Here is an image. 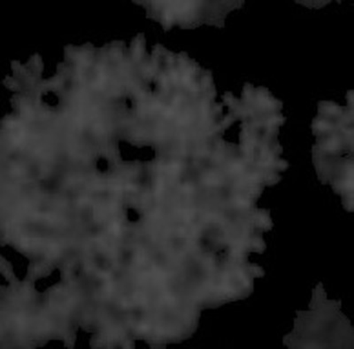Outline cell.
<instances>
[{
	"label": "cell",
	"instance_id": "1",
	"mask_svg": "<svg viewBox=\"0 0 354 349\" xmlns=\"http://www.w3.org/2000/svg\"><path fill=\"white\" fill-rule=\"evenodd\" d=\"M346 106L322 101L312 123L316 143L313 149L315 169L322 183L342 196L344 204L353 202V91Z\"/></svg>",
	"mask_w": 354,
	"mask_h": 349
},
{
	"label": "cell",
	"instance_id": "2",
	"mask_svg": "<svg viewBox=\"0 0 354 349\" xmlns=\"http://www.w3.org/2000/svg\"><path fill=\"white\" fill-rule=\"evenodd\" d=\"M151 4L150 12L163 27L191 28L201 24L223 27L227 15L241 8L243 2L156 1Z\"/></svg>",
	"mask_w": 354,
	"mask_h": 349
}]
</instances>
